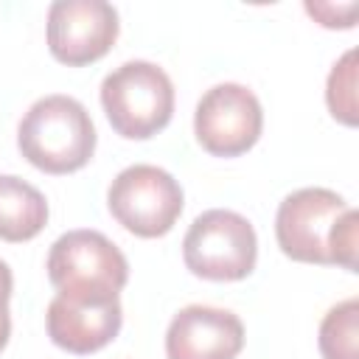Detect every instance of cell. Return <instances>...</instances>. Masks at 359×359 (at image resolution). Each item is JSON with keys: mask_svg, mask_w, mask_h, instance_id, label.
Here are the masks:
<instances>
[{"mask_svg": "<svg viewBox=\"0 0 359 359\" xmlns=\"http://www.w3.org/2000/svg\"><path fill=\"white\" fill-rule=\"evenodd\" d=\"M275 238L283 255L303 264H337L356 272L359 213L328 188H300L278 205Z\"/></svg>", "mask_w": 359, "mask_h": 359, "instance_id": "cell-1", "label": "cell"}, {"mask_svg": "<svg viewBox=\"0 0 359 359\" xmlns=\"http://www.w3.org/2000/svg\"><path fill=\"white\" fill-rule=\"evenodd\" d=\"M17 146L39 171L70 174L90 163L95 151V126L81 101L56 93L34 101L22 115Z\"/></svg>", "mask_w": 359, "mask_h": 359, "instance_id": "cell-2", "label": "cell"}, {"mask_svg": "<svg viewBox=\"0 0 359 359\" xmlns=\"http://www.w3.org/2000/svg\"><path fill=\"white\" fill-rule=\"evenodd\" d=\"M48 278L67 300L109 303L126 286L129 264L104 233L70 230L48 252Z\"/></svg>", "mask_w": 359, "mask_h": 359, "instance_id": "cell-3", "label": "cell"}, {"mask_svg": "<svg viewBox=\"0 0 359 359\" xmlns=\"http://www.w3.org/2000/svg\"><path fill=\"white\" fill-rule=\"evenodd\" d=\"M101 107L121 137L146 140L168 126L174 115V84L154 62L132 59L101 81Z\"/></svg>", "mask_w": 359, "mask_h": 359, "instance_id": "cell-4", "label": "cell"}, {"mask_svg": "<svg viewBox=\"0 0 359 359\" xmlns=\"http://www.w3.org/2000/svg\"><path fill=\"white\" fill-rule=\"evenodd\" d=\"M185 266L208 280H241L255 269L258 238L252 224L224 208L205 210L182 238Z\"/></svg>", "mask_w": 359, "mask_h": 359, "instance_id": "cell-5", "label": "cell"}, {"mask_svg": "<svg viewBox=\"0 0 359 359\" xmlns=\"http://www.w3.org/2000/svg\"><path fill=\"white\" fill-rule=\"evenodd\" d=\"M109 213L140 238L165 236L182 213L180 182L157 165L137 163L123 168L107 191Z\"/></svg>", "mask_w": 359, "mask_h": 359, "instance_id": "cell-6", "label": "cell"}, {"mask_svg": "<svg viewBox=\"0 0 359 359\" xmlns=\"http://www.w3.org/2000/svg\"><path fill=\"white\" fill-rule=\"evenodd\" d=\"M264 129V109L244 84L224 81L210 87L194 112V132L205 151L216 157H238L252 149Z\"/></svg>", "mask_w": 359, "mask_h": 359, "instance_id": "cell-7", "label": "cell"}, {"mask_svg": "<svg viewBox=\"0 0 359 359\" xmlns=\"http://www.w3.org/2000/svg\"><path fill=\"white\" fill-rule=\"evenodd\" d=\"M118 11L107 0H56L48 8V48L62 65L101 59L118 39Z\"/></svg>", "mask_w": 359, "mask_h": 359, "instance_id": "cell-8", "label": "cell"}, {"mask_svg": "<svg viewBox=\"0 0 359 359\" xmlns=\"http://www.w3.org/2000/svg\"><path fill=\"white\" fill-rule=\"evenodd\" d=\"M244 348L241 320L216 306H185L165 331L168 359H236Z\"/></svg>", "mask_w": 359, "mask_h": 359, "instance_id": "cell-9", "label": "cell"}, {"mask_svg": "<svg viewBox=\"0 0 359 359\" xmlns=\"http://www.w3.org/2000/svg\"><path fill=\"white\" fill-rule=\"evenodd\" d=\"M123 323L118 300L109 303H76L56 294L48 303V337L67 353H95L109 345Z\"/></svg>", "mask_w": 359, "mask_h": 359, "instance_id": "cell-10", "label": "cell"}, {"mask_svg": "<svg viewBox=\"0 0 359 359\" xmlns=\"http://www.w3.org/2000/svg\"><path fill=\"white\" fill-rule=\"evenodd\" d=\"M48 222V202L39 188L31 182L0 174V238L3 241H28Z\"/></svg>", "mask_w": 359, "mask_h": 359, "instance_id": "cell-11", "label": "cell"}, {"mask_svg": "<svg viewBox=\"0 0 359 359\" xmlns=\"http://www.w3.org/2000/svg\"><path fill=\"white\" fill-rule=\"evenodd\" d=\"M323 359H359V300L348 297L328 309L320 323Z\"/></svg>", "mask_w": 359, "mask_h": 359, "instance_id": "cell-12", "label": "cell"}, {"mask_svg": "<svg viewBox=\"0 0 359 359\" xmlns=\"http://www.w3.org/2000/svg\"><path fill=\"white\" fill-rule=\"evenodd\" d=\"M325 104L337 121L345 126H356V50H345L339 62H334L328 81H325Z\"/></svg>", "mask_w": 359, "mask_h": 359, "instance_id": "cell-13", "label": "cell"}, {"mask_svg": "<svg viewBox=\"0 0 359 359\" xmlns=\"http://www.w3.org/2000/svg\"><path fill=\"white\" fill-rule=\"evenodd\" d=\"M356 3L334 6V3H306V11L325 28H351L356 17Z\"/></svg>", "mask_w": 359, "mask_h": 359, "instance_id": "cell-14", "label": "cell"}, {"mask_svg": "<svg viewBox=\"0 0 359 359\" xmlns=\"http://www.w3.org/2000/svg\"><path fill=\"white\" fill-rule=\"evenodd\" d=\"M11 289H14V278H11V269L6 261H0V309L8 306L11 300Z\"/></svg>", "mask_w": 359, "mask_h": 359, "instance_id": "cell-15", "label": "cell"}, {"mask_svg": "<svg viewBox=\"0 0 359 359\" xmlns=\"http://www.w3.org/2000/svg\"><path fill=\"white\" fill-rule=\"evenodd\" d=\"M8 337H11V314H8V306H3L0 309V351L6 348Z\"/></svg>", "mask_w": 359, "mask_h": 359, "instance_id": "cell-16", "label": "cell"}]
</instances>
